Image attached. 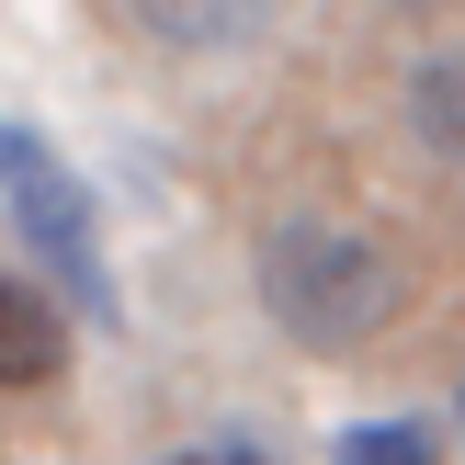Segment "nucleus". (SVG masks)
Segmentation results:
<instances>
[{
    "label": "nucleus",
    "instance_id": "7",
    "mask_svg": "<svg viewBox=\"0 0 465 465\" xmlns=\"http://www.w3.org/2000/svg\"><path fill=\"white\" fill-rule=\"evenodd\" d=\"M159 465H272L262 443H239V431H227V443H182V454H159Z\"/></svg>",
    "mask_w": 465,
    "mask_h": 465
},
{
    "label": "nucleus",
    "instance_id": "5",
    "mask_svg": "<svg viewBox=\"0 0 465 465\" xmlns=\"http://www.w3.org/2000/svg\"><path fill=\"white\" fill-rule=\"evenodd\" d=\"M409 125H420L431 159H454V171H465V45H443V57L409 68Z\"/></svg>",
    "mask_w": 465,
    "mask_h": 465
},
{
    "label": "nucleus",
    "instance_id": "8",
    "mask_svg": "<svg viewBox=\"0 0 465 465\" xmlns=\"http://www.w3.org/2000/svg\"><path fill=\"white\" fill-rule=\"evenodd\" d=\"M454 431H465V398H454Z\"/></svg>",
    "mask_w": 465,
    "mask_h": 465
},
{
    "label": "nucleus",
    "instance_id": "4",
    "mask_svg": "<svg viewBox=\"0 0 465 465\" xmlns=\"http://www.w3.org/2000/svg\"><path fill=\"white\" fill-rule=\"evenodd\" d=\"M136 23H148L159 45H193V57H216V45H250L272 23V0H136Z\"/></svg>",
    "mask_w": 465,
    "mask_h": 465
},
{
    "label": "nucleus",
    "instance_id": "6",
    "mask_svg": "<svg viewBox=\"0 0 465 465\" xmlns=\"http://www.w3.org/2000/svg\"><path fill=\"white\" fill-rule=\"evenodd\" d=\"M330 465H443V431L431 420H352L330 443Z\"/></svg>",
    "mask_w": 465,
    "mask_h": 465
},
{
    "label": "nucleus",
    "instance_id": "1",
    "mask_svg": "<svg viewBox=\"0 0 465 465\" xmlns=\"http://www.w3.org/2000/svg\"><path fill=\"white\" fill-rule=\"evenodd\" d=\"M409 272L386 239H363V227L341 216H284L262 239V307L284 341H307V352H363V341L398 318Z\"/></svg>",
    "mask_w": 465,
    "mask_h": 465
},
{
    "label": "nucleus",
    "instance_id": "3",
    "mask_svg": "<svg viewBox=\"0 0 465 465\" xmlns=\"http://www.w3.org/2000/svg\"><path fill=\"white\" fill-rule=\"evenodd\" d=\"M45 295H57V284H12V272H0V386H57L68 330H57Z\"/></svg>",
    "mask_w": 465,
    "mask_h": 465
},
{
    "label": "nucleus",
    "instance_id": "2",
    "mask_svg": "<svg viewBox=\"0 0 465 465\" xmlns=\"http://www.w3.org/2000/svg\"><path fill=\"white\" fill-rule=\"evenodd\" d=\"M0 216H12L23 262L57 284V307H80L91 330H114V272H103V216H91L80 171L45 148L35 125H0Z\"/></svg>",
    "mask_w": 465,
    "mask_h": 465
}]
</instances>
